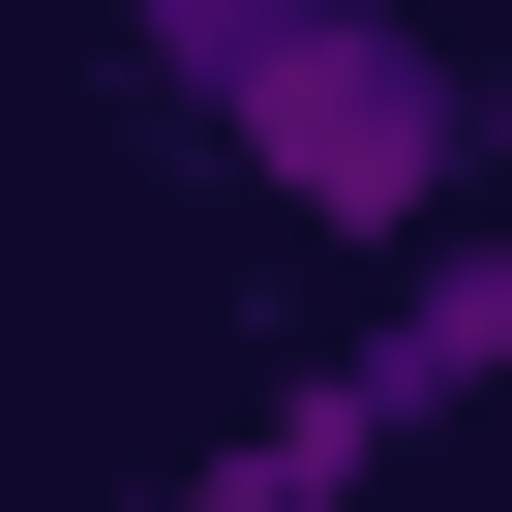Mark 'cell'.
<instances>
[{"instance_id":"3957f363","label":"cell","mask_w":512,"mask_h":512,"mask_svg":"<svg viewBox=\"0 0 512 512\" xmlns=\"http://www.w3.org/2000/svg\"><path fill=\"white\" fill-rule=\"evenodd\" d=\"M362 482H392V452H362L332 392H272V422H241V452H181V512H362Z\"/></svg>"},{"instance_id":"277c9868","label":"cell","mask_w":512,"mask_h":512,"mask_svg":"<svg viewBox=\"0 0 512 512\" xmlns=\"http://www.w3.org/2000/svg\"><path fill=\"white\" fill-rule=\"evenodd\" d=\"M91 512H181V482H91Z\"/></svg>"},{"instance_id":"6da1fadb","label":"cell","mask_w":512,"mask_h":512,"mask_svg":"<svg viewBox=\"0 0 512 512\" xmlns=\"http://www.w3.org/2000/svg\"><path fill=\"white\" fill-rule=\"evenodd\" d=\"M121 91L272 241H362V272L482 241V61L422 31V0H121Z\"/></svg>"},{"instance_id":"7a4b0ae2","label":"cell","mask_w":512,"mask_h":512,"mask_svg":"<svg viewBox=\"0 0 512 512\" xmlns=\"http://www.w3.org/2000/svg\"><path fill=\"white\" fill-rule=\"evenodd\" d=\"M302 392H332L362 452H422V422H482V392H512V241H422V272H392V302H362V332H332Z\"/></svg>"}]
</instances>
